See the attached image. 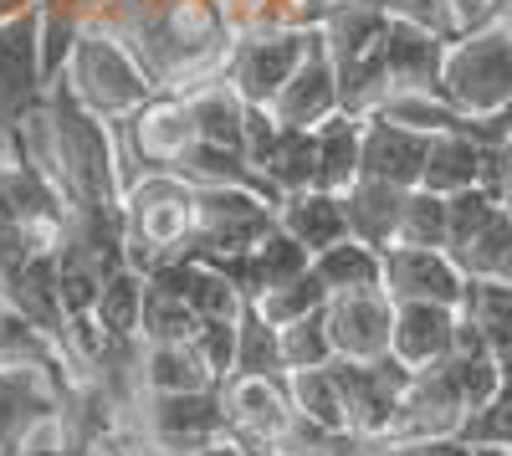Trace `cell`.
<instances>
[{"instance_id": "cell-1", "label": "cell", "mask_w": 512, "mask_h": 456, "mask_svg": "<svg viewBox=\"0 0 512 456\" xmlns=\"http://www.w3.org/2000/svg\"><path fill=\"white\" fill-rule=\"evenodd\" d=\"M200 231V185L175 170H149L128 180L123 190V236H128V267L144 277L164 262H180L195 252Z\"/></svg>"}, {"instance_id": "cell-2", "label": "cell", "mask_w": 512, "mask_h": 456, "mask_svg": "<svg viewBox=\"0 0 512 456\" xmlns=\"http://www.w3.org/2000/svg\"><path fill=\"white\" fill-rule=\"evenodd\" d=\"M62 82L72 88V98H77L82 108L98 113V118H108V123H123L128 113H139V108L159 93V82H154L149 67L134 57V47H128L123 36H113L108 26H98V21L82 26L77 52H72Z\"/></svg>"}, {"instance_id": "cell-3", "label": "cell", "mask_w": 512, "mask_h": 456, "mask_svg": "<svg viewBox=\"0 0 512 456\" xmlns=\"http://www.w3.org/2000/svg\"><path fill=\"white\" fill-rule=\"evenodd\" d=\"M441 93L461 118H492L512 108V16L451 36Z\"/></svg>"}, {"instance_id": "cell-4", "label": "cell", "mask_w": 512, "mask_h": 456, "mask_svg": "<svg viewBox=\"0 0 512 456\" xmlns=\"http://www.w3.org/2000/svg\"><path fill=\"white\" fill-rule=\"evenodd\" d=\"M446 252L472 282H512V205L487 185L451 195Z\"/></svg>"}, {"instance_id": "cell-5", "label": "cell", "mask_w": 512, "mask_h": 456, "mask_svg": "<svg viewBox=\"0 0 512 456\" xmlns=\"http://www.w3.org/2000/svg\"><path fill=\"white\" fill-rule=\"evenodd\" d=\"M318 26H262V31H241L226 52V82L256 108H272L277 93L292 82V72L303 67L313 52Z\"/></svg>"}, {"instance_id": "cell-6", "label": "cell", "mask_w": 512, "mask_h": 456, "mask_svg": "<svg viewBox=\"0 0 512 456\" xmlns=\"http://www.w3.org/2000/svg\"><path fill=\"white\" fill-rule=\"evenodd\" d=\"M277 226V200L246 185H200V231H195V262L241 257Z\"/></svg>"}, {"instance_id": "cell-7", "label": "cell", "mask_w": 512, "mask_h": 456, "mask_svg": "<svg viewBox=\"0 0 512 456\" xmlns=\"http://www.w3.org/2000/svg\"><path fill=\"white\" fill-rule=\"evenodd\" d=\"M226 400V436L236 446H246L251 456L282 451L297 410L287 400V380H262V375H231L221 385Z\"/></svg>"}, {"instance_id": "cell-8", "label": "cell", "mask_w": 512, "mask_h": 456, "mask_svg": "<svg viewBox=\"0 0 512 456\" xmlns=\"http://www.w3.org/2000/svg\"><path fill=\"white\" fill-rule=\"evenodd\" d=\"M47 72H41V6L0 26V129L21 123L47 103Z\"/></svg>"}, {"instance_id": "cell-9", "label": "cell", "mask_w": 512, "mask_h": 456, "mask_svg": "<svg viewBox=\"0 0 512 456\" xmlns=\"http://www.w3.org/2000/svg\"><path fill=\"white\" fill-rule=\"evenodd\" d=\"M333 380H338V395H344V410H349V431L364 436V441H384L390 431V416H395V400L405 395L410 375L395 354L379 359V364H354V359H333Z\"/></svg>"}, {"instance_id": "cell-10", "label": "cell", "mask_w": 512, "mask_h": 456, "mask_svg": "<svg viewBox=\"0 0 512 456\" xmlns=\"http://www.w3.org/2000/svg\"><path fill=\"white\" fill-rule=\"evenodd\" d=\"M461 426H466V400L446 375V364H436L410 375L405 395L395 400L384 441H441V436H461Z\"/></svg>"}, {"instance_id": "cell-11", "label": "cell", "mask_w": 512, "mask_h": 456, "mask_svg": "<svg viewBox=\"0 0 512 456\" xmlns=\"http://www.w3.org/2000/svg\"><path fill=\"white\" fill-rule=\"evenodd\" d=\"M328 334H333L338 359H354V364L390 359V344H395V298L384 293V287L333 293V303H328Z\"/></svg>"}, {"instance_id": "cell-12", "label": "cell", "mask_w": 512, "mask_h": 456, "mask_svg": "<svg viewBox=\"0 0 512 456\" xmlns=\"http://www.w3.org/2000/svg\"><path fill=\"white\" fill-rule=\"evenodd\" d=\"M466 277L441 246H390L384 252V293L395 303H466Z\"/></svg>"}, {"instance_id": "cell-13", "label": "cell", "mask_w": 512, "mask_h": 456, "mask_svg": "<svg viewBox=\"0 0 512 456\" xmlns=\"http://www.w3.org/2000/svg\"><path fill=\"white\" fill-rule=\"evenodd\" d=\"M344 113V93H338V62L328 52L323 31L313 36V52L303 57V67L292 72V82L277 93L272 118L282 129H323L328 118Z\"/></svg>"}, {"instance_id": "cell-14", "label": "cell", "mask_w": 512, "mask_h": 456, "mask_svg": "<svg viewBox=\"0 0 512 456\" xmlns=\"http://www.w3.org/2000/svg\"><path fill=\"white\" fill-rule=\"evenodd\" d=\"M456 328H461V308H446V303H395V344H390V354L405 369H436L456 349Z\"/></svg>"}, {"instance_id": "cell-15", "label": "cell", "mask_w": 512, "mask_h": 456, "mask_svg": "<svg viewBox=\"0 0 512 456\" xmlns=\"http://www.w3.org/2000/svg\"><path fill=\"white\" fill-rule=\"evenodd\" d=\"M425 159H431V134H415L390 118H369V129H364V175L369 180L420 190Z\"/></svg>"}, {"instance_id": "cell-16", "label": "cell", "mask_w": 512, "mask_h": 456, "mask_svg": "<svg viewBox=\"0 0 512 456\" xmlns=\"http://www.w3.org/2000/svg\"><path fill=\"white\" fill-rule=\"evenodd\" d=\"M379 47H384V67H390V88H431V93H441V67H446L451 36L425 31L415 21H390Z\"/></svg>"}, {"instance_id": "cell-17", "label": "cell", "mask_w": 512, "mask_h": 456, "mask_svg": "<svg viewBox=\"0 0 512 456\" xmlns=\"http://www.w3.org/2000/svg\"><path fill=\"white\" fill-rule=\"evenodd\" d=\"M405 195L400 185H384V180H359L354 190H344V216H349V236L374 246V252H390L400 241V221H405Z\"/></svg>"}, {"instance_id": "cell-18", "label": "cell", "mask_w": 512, "mask_h": 456, "mask_svg": "<svg viewBox=\"0 0 512 456\" xmlns=\"http://www.w3.org/2000/svg\"><path fill=\"white\" fill-rule=\"evenodd\" d=\"M313 26L323 31L333 62H338V67H354L359 57H369L379 41H384V31H390V16H384L374 0H338V6H323V11L313 16Z\"/></svg>"}, {"instance_id": "cell-19", "label": "cell", "mask_w": 512, "mask_h": 456, "mask_svg": "<svg viewBox=\"0 0 512 456\" xmlns=\"http://www.w3.org/2000/svg\"><path fill=\"white\" fill-rule=\"evenodd\" d=\"M277 226L292 231L297 241L308 246V252H328V246H338L349 236V216H344V195H333V190H292L282 195L277 205Z\"/></svg>"}, {"instance_id": "cell-20", "label": "cell", "mask_w": 512, "mask_h": 456, "mask_svg": "<svg viewBox=\"0 0 512 456\" xmlns=\"http://www.w3.org/2000/svg\"><path fill=\"white\" fill-rule=\"evenodd\" d=\"M139 369L149 395H190V390H216L226 385L216 369L205 364V354L190 344H144L139 339Z\"/></svg>"}, {"instance_id": "cell-21", "label": "cell", "mask_w": 512, "mask_h": 456, "mask_svg": "<svg viewBox=\"0 0 512 456\" xmlns=\"http://www.w3.org/2000/svg\"><path fill=\"white\" fill-rule=\"evenodd\" d=\"M190 113H195V129L205 144H221V149H236L246 154V118H251V103L231 88L226 77H210L200 88L185 93Z\"/></svg>"}, {"instance_id": "cell-22", "label": "cell", "mask_w": 512, "mask_h": 456, "mask_svg": "<svg viewBox=\"0 0 512 456\" xmlns=\"http://www.w3.org/2000/svg\"><path fill=\"white\" fill-rule=\"evenodd\" d=\"M364 129L369 118L338 113L318 129V190L344 195L364 180Z\"/></svg>"}, {"instance_id": "cell-23", "label": "cell", "mask_w": 512, "mask_h": 456, "mask_svg": "<svg viewBox=\"0 0 512 456\" xmlns=\"http://www.w3.org/2000/svg\"><path fill=\"white\" fill-rule=\"evenodd\" d=\"M487 144L472 139V134H431V159H425V190H436V195H461V190H477L482 175H487Z\"/></svg>"}, {"instance_id": "cell-24", "label": "cell", "mask_w": 512, "mask_h": 456, "mask_svg": "<svg viewBox=\"0 0 512 456\" xmlns=\"http://www.w3.org/2000/svg\"><path fill=\"white\" fill-rule=\"evenodd\" d=\"M231 375H262V380H287L282 359V328L262 313V303L246 298L241 323H236V369Z\"/></svg>"}, {"instance_id": "cell-25", "label": "cell", "mask_w": 512, "mask_h": 456, "mask_svg": "<svg viewBox=\"0 0 512 456\" xmlns=\"http://www.w3.org/2000/svg\"><path fill=\"white\" fill-rule=\"evenodd\" d=\"M313 272L323 277L328 293H364V287H384V252L344 236L338 246L313 257Z\"/></svg>"}, {"instance_id": "cell-26", "label": "cell", "mask_w": 512, "mask_h": 456, "mask_svg": "<svg viewBox=\"0 0 512 456\" xmlns=\"http://www.w3.org/2000/svg\"><path fill=\"white\" fill-rule=\"evenodd\" d=\"M461 313L487 334L492 354L502 359V369L512 375V282H466Z\"/></svg>"}, {"instance_id": "cell-27", "label": "cell", "mask_w": 512, "mask_h": 456, "mask_svg": "<svg viewBox=\"0 0 512 456\" xmlns=\"http://www.w3.org/2000/svg\"><path fill=\"white\" fill-rule=\"evenodd\" d=\"M200 334V313L175 293V287H164L149 277L144 287V323H139V339L144 344H190Z\"/></svg>"}, {"instance_id": "cell-28", "label": "cell", "mask_w": 512, "mask_h": 456, "mask_svg": "<svg viewBox=\"0 0 512 456\" xmlns=\"http://www.w3.org/2000/svg\"><path fill=\"white\" fill-rule=\"evenodd\" d=\"M287 400L297 416H308L328 431H349V410H344V395H338V380L333 369H287Z\"/></svg>"}, {"instance_id": "cell-29", "label": "cell", "mask_w": 512, "mask_h": 456, "mask_svg": "<svg viewBox=\"0 0 512 456\" xmlns=\"http://www.w3.org/2000/svg\"><path fill=\"white\" fill-rule=\"evenodd\" d=\"M144 287H149V277H144L139 267H118V272L103 282L93 318L108 328L113 339H139V323H144Z\"/></svg>"}, {"instance_id": "cell-30", "label": "cell", "mask_w": 512, "mask_h": 456, "mask_svg": "<svg viewBox=\"0 0 512 456\" xmlns=\"http://www.w3.org/2000/svg\"><path fill=\"white\" fill-rule=\"evenodd\" d=\"M446 241H451V195H436L425 185L410 190L395 246H441V252H446Z\"/></svg>"}, {"instance_id": "cell-31", "label": "cell", "mask_w": 512, "mask_h": 456, "mask_svg": "<svg viewBox=\"0 0 512 456\" xmlns=\"http://www.w3.org/2000/svg\"><path fill=\"white\" fill-rule=\"evenodd\" d=\"M251 257H256V277H262V293L267 287H282V282H292V277H303V272H313V252L303 241H297L292 231H282V226H272L262 241L251 246Z\"/></svg>"}, {"instance_id": "cell-32", "label": "cell", "mask_w": 512, "mask_h": 456, "mask_svg": "<svg viewBox=\"0 0 512 456\" xmlns=\"http://www.w3.org/2000/svg\"><path fill=\"white\" fill-rule=\"evenodd\" d=\"M256 303H262V313H267L277 328H287V323H297V318L323 313V308L333 303V293L323 287L318 272H303V277H292V282H282V287H267Z\"/></svg>"}, {"instance_id": "cell-33", "label": "cell", "mask_w": 512, "mask_h": 456, "mask_svg": "<svg viewBox=\"0 0 512 456\" xmlns=\"http://www.w3.org/2000/svg\"><path fill=\"white\" fill-rule=\"evenodd\" d=\"M282 359H287V369H323L338 359L333 334H328V308L282 328Z\"/></svg>"}, {"instance_id": "cell-34", "label": "cell", "mask_w": 512, "mask_h": 456, "mask_svg": "<svg viewBox=\"0 0 512 456\" xmlns=\"http://www.w3.org/2000/svg\"><path fill=\"white\" fill-rule=\"evenodd\" d=\"M461 441H472V446H512V375L487 405L466 410Z\"/></svg>"}, {"instance_id": "cell-35", "label": "cell", "mask_w": 512, "mask_h": 456, "mask_svg": "<svg viewBox=\"0 0 512 456\" xmlns=\"http://www.w3.org/2000/svg\"><path fill=\"white\" fill-rule=\"evenodd\" d=\"M236 323L241 318H210L195 334V349L205 354V364L216 369L221 380H231V369H236Z\"/></svg>"}, {"instance_id": "cell-36", "label": "cell", "mask_w": 512, "mask_h": 456, "mask_svg": "<svg viewBox=\"0 0 512 456\" xmlns=\"http://www.w3.org/2000/svg\"><path fill=\"white\" fill-rule=\"evenodd\" d=\"M374 6L390 16V21H415V26H425V31L456 36V31H451V0H374Z\"/></svg>"}, {"instance_id": "cell-37", "label": "cell", "mask_w": 512, "mask_h": 456, "mask_svg": "<svg viewBox=\"0 0 512 456\" xmlns=\"http://www.w3.org/2000/svg\"><path fill=\"white\" fill-rule=\"evenodd\" d=\"M507 16V0H451V31L466 36V31H482L492 21Z\"/></svg>"}, {"instance_id": "cell-38", "label": "cell", "mask_w": 512, "mask_h": 456, "mask_svg": "<svg viewBox=\"0 0 512 456\" xmlns=\"http://www.w3.org/2000/svg\"><path fill=\"white\" fill-rule=\"evenodd\" d=\"M72 456H134V451H128V446L108 431V436H88V441H82Z\"/></svg>"}, {"instance_id": "cell-39", "label": "cell", "mask_w": 512, "mask_h": 456, "mask_svg": "<svg viewBox=\"0 0 512 456\" xmlns=\"http://www.w3.org/2000/svg\"><path fill=\"white\" fill-rule=\"evenodd\" d=\"M190 456H251V451L236 446L231 436H221V441H210V446H200V451H190Z\"/></svg>"}, {"instance_id": "cell-40", "label": "cell", "mask_w": 512, "mask_h": 456, "mask_svg": "<svg viewBox=\"0 0 512 456\" xmlns=\"http://www.w3.org/2000/svg\"><path fill=\"white\" fill-rule=\"evenodd\" d=\"M466 446H472V441H466ZM466 456H512V451H507V446H472Z\"/></svg>"}, {"instance_id": "cell-41", "label": "cell", "mask_w": 512, "mask_h": 456, "mask_svg": "<svg viewBox=\"0 0 512 456\" xmlns=\"http://www.w3.org/2000/svg\"><path fill=\"white\" fill-rule=\"evenodd\" d=\"M323 6H338V0H308V26H313V16H318Z\"/></svg>"}, {"instance_id": "cell-42", "label": "cell", "mask_w": 512, "mask_h": 456, "mask_svg": "<svg viewBox=\"0 0 512 456\" xmlns=\"http://www.w3.org/2000/svg\"><path fill=\"white\" fill-rule=\"evenodd\" d=\"M267 456H292V451H267Z\"/></svg>"}, {"instance_id": "cell-43", "label": "cell", "mask_w": 512, "mask_h": 456, "mask_svg": "<svg viewBox=\"0 0 512 456\" xmlns=\"http://www.w3.org/2000/svg\"><path fill=\"white\" fill-rule=\"evenodd\" d=\"M507 16H512V0H507Z\"/></svg>"}, {"instance_id": "cell-44", "label": "cell", "mask_w": 512, "mask_h": 456, "mask_svg": "<svg viewBox=\"0 0 512 456\" xmlns=\"http://www.w3.org/2000/svg\"><path fill=\"white\" fill-rule=\"evenodd\" d=\"M507 451H512V446H507Z\"/></svg>"}]
</instances>
